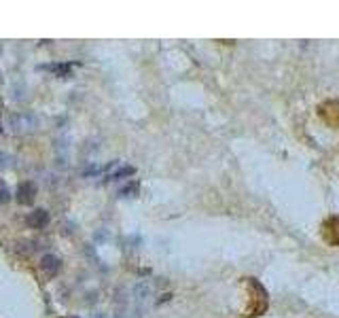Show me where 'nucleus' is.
Segmentation results:
<instances>
[{
	"label": "nucleus",
	"instance_id": "f257e3e1",
	"mask_svg": "<svg viewBox=\"0 0 339 318\" xmlns=\"http://www.w3.org/2000/svg\"><path fill=\"white\" fill-rule=\"evenodd\" d=\"M34 198H36V184L32 180H24L17 184V191H15V200L20 202V204H32Z\"/></svg>",
	"mask_w": 339,
	"mask_h": 318
},
{
	"label": "nucleus",
	"instance_id": "f03ea898",
	"mask_svg": "<svg viewBox=\"0 0 339 318\" xmlns=\"http://www.w3.org/2000/svg\"><path fill=\"white\" fill-rule=\"evenodd\" d=\"M11 126L17 132H26V130H32L34 126H36V119H34V114H28V112L13 114V117H11Z\"/></svg>",
	"mask_w": 339,
	"mask_h": 318
},
{
	"label": "nucleus",
	"instance_id": "7ed1b4c3",
	"mask_svg": "<svg viewBox=\"0 0 339 318\" xmlns=\"http://www.w3.org/2000/svg\"><path fill=\"white\" fill-rule=\"evenodd\" d=\"M26 223H28V227H32V229H40V227H44V225L49 223V212L42 210V208L34 210V212H30V214H28Z\"/></svg>",
	"mask_w": 339,
	"mask_h": 318
},
{
	"label": "nucleus",
	"instance_id": "20e7f679",
	"mask_svg": "<svg viewBox=\"0 0 339 318\" xmlns=\"http://www.w3.org/2000/svg\"><path fill=\"white\" fill-rule=\"evenodd\" d=\"M60 265H62V261L56 257V254H44L42 261H40L42 272H44V274H49V276H53V274H58Z\"/></svg>",
	"mask_w": 339,
	"mask_h": 318
},
{
	"label": "nucleus",
	"instance_id": "39448f33",
	"mask_svg": "<svg viewBox=\"0 0 339 318\" xmlns=\"http://www.w3.org/2000/svg\"><path fill=\"white\" fill-rule=\"evenodd\" d=\"M38 68L40 70H51V72H56L58 76H68L70 70H72V64H42Z\"/></svg>",
	"mask_w": 339,
	"mask_h": 318
},
{
	"label": "nucleus",
	"instance_id": "423d86ee",
	"mask_svg": "<svg viewBox=\"0 0 339 318\" xmlns=\"http://www.w3.org/2000/svg\"><path fill=\"white\" fill-rule=\"evenodd\" d=\"M134 172H136V170H134V168H132V166H123V168H121V170H117V172H112V174L108 176V178H112V180H119V178H123V176H132Z\"/></svg>",
	"mask_w": 339,
	"mask_h": 318
},
{
	"label": "nucleus",
	"instance_id": "0eeeda50",
	"mask_svg": "<svg viewBox=\"0 0 339 318\" xmlns=\"http://www.w3.org/2000/svg\"><path fill=\"white\" fill-rule=\"evenodd\" d=\"M8 200H11V191L6 189L4 182H0V204H6Z\"/></svg>",
	"mask_w": 339,
	"mask_h": 318
},
{
	"label": "nucleus",
	"instance_id": "6e6552de",
	"mask_svg": "<svg viewBox=\"0 0 339 318\" xmlns=\"http://www.w3.org/2000/svg\"><path fill=\"white\" fill-rule=\"evenodd\" d=\"M136 191H138V182H132V187L128 184V187H126V189H121L119 193H121V196H130V193H136Z\"/></svg>",
	"mask_w": 339,
	"mask_h": 318
},
{
	"label": "nucleus",
	"instance_id": "1a4fd4ad",
	"mask_svg": "<svg viewBox=\"0 0 339 318\" xmlns=\"http://www.w3.org/2000/svg\"><path fill=\"white\" fill-rule=\"evenodd\" d=\"M4 162H8V155L0 153V168H6V164H4Z\"/></svg>",
	"mask_w": 339,
	"mask_h": 318
},
{
	"label": "nucleus",
	"instance_id": "9d476101",
	"mask_svg": "<svg viewBox=\"0 0 339 318\" xmlns=\"http://www.w3.org/2000/svg\"><path fill=\"white\" fill-rule=\"evenodd\" d=\"M0 134H2V126H0Z\"/></svg>",
	"mask_w": 339,
	"mask_h": 318
},
{
	"label": "nucleus",
	"instance_id": "9b49d317",
	"mask_svg": "<svg viewBox=\"0 0 339 318\" xmlns=\"http://www.w3.org/2000/svg\"><path fill=\"white\" fill-rule=\"evenodd\" d=\"M68 318H78V316H68Z\"/></svg>",
	"mask_w": 339,
	"mask_h": 318
}]
</instances>
